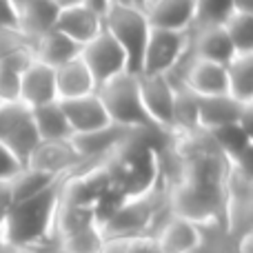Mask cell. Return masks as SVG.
<instances>
[{
  "mask_svg": "<svg viewBox=\"0 0 253 253\" xmlns=\"http://www.w3.org/2000/svg\"><path fill=\"white\" fill-rule=\"evenodd\" d=\"M245 114V105L236 100L233 96H209L198 98V120H200V131H211L224 125L240 123Z\"/></svg>",
  "mask_w": 253,
  "mask_h": 253,
  "instance_id": "obj_17",
  "label": "cell"
},
{
  "mask_svg": "<svg viewBox=\"0 0 253 253\" xmlns=\"http://www.w3.org/2000/svg\"><path fill=\"white\" fill-rule=\"evenodd\" d=\"M62 111L67 116V123L71 126L74 135H84V133H93V131L107 129L114 123L109 120L105 105H102L100 96L96 91L89 96H80V98H71V100H60Z\"/></svg>",
  "mask_w": 253,
  "mask_h": 253,
  "instance_id": "obj_12",
  "label": "cell"
},
{
  "mask_svg": "<svg viewBox=\"0 0 253 253\" xmlns=\"http://www.w3.org/2000/svg\"><path fill=\"white\" fill-rule=\"evenodd\" d=\"M111 2H129V0H111Z\"/></svg>",
  "mask_w": 253,
  "mask_h": 253,
  "instance_id": "obj_41",
  "label": "cell"
},
{
  "mask_svg": "<svg viewBox=\"0 0 253 253\" xmlns=\"http://www.w3.org/2000/svg\"><path fill=\"white\" fill-rule=\"evenodd\" d=\"M56 100V69L34 60L20 76V102L29 109H36Z\"/></svg>",
  "mask_w": 253,
  "mask_h": 253,
  "instance_id": "obj_14",
  "label": "cell"
},
{
  "mask_svg": "<svg viewBox=\"0 0 253 253\" xmlns=\"http://www.w3.org/2000/svg\"><path fill=\"white\" fill-rule=\"evenodd\" d=\"M25 167H34L44 173L67 178L78 169H83L84 165L71 140H58V142H40Z\"/></svg>",
  "mask_w": 253,
  "mask_h": 253,
  "instance_id": "obj_11",
  "label": "cell"
},
{
  "mask_svg": "<svg viewBox=\"0 0 253 253\" xmlns=\"http://www.w3.org/2000/svg\"><path fill=\"white\" fill-rule=\"evenodd\" d=\"M0 142L27 165L31 153L40 144V135L36 131L31 109L18 102H0Z\"/></svg>",
  "mask_w": 253,
  "mask_h": 253,
  "instance_id": "obj_5",
  "label": "cell"
},
{
  "mask_svg": "<svg viewBox=\"0 0 253 253\" xmlns=\"http://www.w3.org/2000/svg\"><path fill=\"white\" fill-rule=\"evenodd\" d=\"M18 13H20L18 29L29 42H34L56 27L60 7L56 0H29Z\"/></svg>",
  "mask_w": 253,
  "mask_h": 253,
  "instance_id": "obj_19",
  "label": "cell"
},
{
  "mask_svg": "<svg viewBox=\"0 0 253 253\" xmlns=\"http://www.w3.org/2000/svg\"><path fill=\"white\" fill-rule=\"evenodd\" d=\"M100 96L102 105H105L109 120L116 126H123L129 131H142V129H156L153 123L149 120L147 111H144L142 98H140L138 89V76L135 74H125L111 78L109 83L100 84L96 89Z\"/></svg>",
  "mask_w": 253,
  "mask_h": 253,
  "instance_id": "obj_4",
  "label": "cell"
},
{
  "mask_svg": "<svg viewBox=\"0 0 253 253\" xmlns=\"http://www.w3.org/2000/svg\"><path fill=\"white\" fill-rule=\"evenodd\" d=\"M123 245H125V253H162L153 236L131 238V240L123 242Z\"/></svg>",
  "mask_w": 253,
  "mask_h": 253,
  "instance_id": "obj_32",
  "label": "cell"
},
{
  "mask_svg": "<svg viewBox=\"0 0 253 253\" xmlns=\"http://www.w3.org/2000/svg\"><path fill=\"white\" fill-rule=\"evenodd\" d=\"M31 49H34V58L38 62L51 67V69H58V67L80 58V49L83 47L78 42H74L71 38H67L65 34L51 29L44 36H40L38 40H34Z\"/></svg>",
  "mask_w": 253,
  "mask_h": 253,
  "instance_id": "obj_18",
  "label": "cell"
},
{
  "mask_svg": "<svg viewBox=\"0 0 253 253\" xmlns=\"http://www.w3.org/2000/svg\"><path fill=\"white\" fill-rule=\"evenodd\" d=\"M169 211L178 218L202 227L207 233L211 229H222L231 211L229 187H211L189 180H178L167 191Z\"/></svg>",
  "mask_w": 253,
  "mask_h": 253,
  "instance_id": "obj_2",
  "label": "cell"
},
{
  "mask_svg": "<svg viewBox=\"0 0 253 253\" xmlns=\"http://www.w3.org/2000/svg\"><path fill=\"white\" fill-rule=\"evenodd\" d=\"M233 253H253V224L242 229L233 242Z\"/></svg>",
  "mask_w": 253,
  "mask_h": 253,
  "instance_id": "obj_35",
  "label": "cell"
},
{
  "mask_svg": "<svg viewBox=\"0 0 253 253\" xmlns=\"http://www.w3.org/2000/svg\"><path fill=\"white\" fill-rule=\"evenodd\" d=\"M207 135L211 138L213 147L218 149L229 162H233L251 144L242 123H233V125L218 126V129H211V131H207Z\"/></svg>",
  "mask_w": 253,
  "mask_h": 253,
  "instance_id": "obj_24",
  "label": "cell"
},
{
  "mask_svg": "<svg viewBox=\"0 0 253 253\" xmlns=\"http://www.w3.org/2000/svg\"><path fill=\"white\" fill-rule=\"evenodd\" d=\"M229 40H231L236 53H251L253 51V16L233 9L222 22Z\"/></svg>",
  "mask_w": 253,
  "mask_h": 253,
  "instance_id": "obj_25",
  "label": "cell"
},
{
  "mask_svg": "<svg viewBox=\"0 0 253 253\" xmlns=\"http://www.w3.org/2000/svg\"><path fill=\"white\" fill-rule=\"evenodd\" d=\"M189 51L191 58L218 65H229L236 56V49L222 25H193L189 29Z\"/></svg>",
  "mask_w": 253,
  "mask_h": 253,
  "instance_id": "obj_10",
  "label": "cell"
},
{
  "mask_svg": "<svg viewBox=\"0 0 253 253\" xmlns=\"http://www.w3.org/2000/svg\"><path fill=\"white\" fill-rule=\"evenodd\" d=\"M233 9L245 11V13H251L253 16V0H233Z\"/></svg>",
  "mask_w": 253,
  "mask_h": 253,
  "instance_id": "obj_36",
  "label": "cell"
},
{
  "mask_svg": "<svg viewBox=\"0 0 253 253\" xmlns=\"http://www.w3.org/2000/svg\"><path fill=\"white\" fill-rule=\"evenodd\" d=\"M162 253H200L207 245V231L184 218L169 213L153 233Z\"/></svg>",
  "mask_w": 253,
  "mask_h": 253,
  "instance_id": "obj_9",
  "label": "cell"
},
{
  "mask_svg": "<svg viewBox=\"0 0 253 253\" xmlns=\"http://www.w3.org/2000/svg\"><path fill=\"white\" fill-rule=\"evenodd\" d=\"M22 167L25 165L0 142V180H11Z\"/></svg>",
  "mask_w": 253,
  "mask_h": 253,
  "instance_id": "obj_31",
  "label": "cell"
},
{
  "mask_svg": "<svg viewBox=\"0 0 253 253\" xmlns=\"http://www.w3.org/2000/svg\"><path fill=\"white\" fill-rule=\"evenodd\" d=\"M56 2H58V7H71V4H83L84 2V0H56Z\"/></svg>",
  "mask_w": 253,
  "mask_h": 253,
  "instance_id": "obj_38",
  "label": "cell"
},
{
  "mask_svg": "<svg viewBox=\"0 0 253 253\" xmlns=\"http://www.w3.org/2000/svg\"><path fill=\"white\" fill-rule=\"evenodd\" d=\"M36 131L40 135V142H58V140H71V126L67 123V116L62 111L60 100L49 102V105L31 109Z\"/></svg>",
  "mask_w": 253,
  "mask_h": 253,
  "instance_id": "obj_21",
  "label": "cell"
},
{
  "mask_svg": "<svg viewBox=\"0 0 253 253\" xmlns=\"http://www.w3.org/2000/svg\"><path fill=\"white\" fill-rule=\"evenodd\" d=\"M58 242H60V253H102L107 247L100 227H89L84 231L58 238Z\"/></svg>",
  "mask_w": 253,
  "mask_h": 253,
  "instance_id": "obj_26",
  "label": "cell"
},
{
  "mask_svg": "<svg viewBox=\"0 0 253 253\" xmlns=\"http://www.w3.org/2000/svg\"><path fill=\"white\" fill-rule=\"evenodd\" d=\"M58 182H62V178L51 173H44L40 169H34V167H22L11 180V193H13V202L20 200H29L34 196H40V193L49 191L51 187H56Z\"/></svg>",
  "mask_w": 253,
  "mask_h": 253,
  "instance_id": "obj_23",
  "label": "cell"
},
{
  "mask_svg": "<svg viewBox=\"0 0 253 253\" xmlns=\"http://www.w3.org/2000/svg\"><path fill=\"white\" fill-rule=\"evenodd\" d=\"M189 51V31L151 29L142 56L140 74L171 76Z\"/></svg>",
  "mask_w": 253,
  "mask_h": 253,
  "instance_id": "obj_6",
  "label": "cell"
},
{
  "mask_svg": "<svg viewBox=\"0 0 253 253\" xmlns=\"http://www.w3.org/2000/svg\"><path fill=\"white\" fill-rule=\"evenodd\" d=\"M20 13L11 0H0V31L2 29H18Z\"/></svg>",
  "mask_w": 253,
  "mask_h": 253,
  "instance_id": "obj_33",
  "label": "cell"
},
{
  "mask_svg": "<svg viewBox=\"0 0 253 253\" xmlns=\"http://www.w3.org/2000/svg\"><path fill=\"white\" fill-rule=\"evenodd\" d=\"M20 100V74L0 67V102Z\"/></svg>",
  "mask_w": 253,
  "mask_h": 253,
  "instance_id": "obj_29",
  "label": "cell"
},
{
  "mask_svg": "<svg viewBox=\"0 0 253 253\" xmlns=\"http://www.w3.org/2000/svg\"><path fill=\"white\" fill-rule=\"evenodd\" d=\"M129 2L133 4V7H138V9H142V11H144V9H147L149 4L153 2V0H129Z\"/></svg>",
  "mask_w": 253,
  "mask_h": 253,
  "instance_id": "obj_37",
  "label": "cell"
},
{
  "mask_svg": "<svg viewBox=\"0 0 253 253\" xmlns=\"http://www.w3.org/2000/svg\"><path fill=\"white\" fill-rule=\"evenodd\" d=\"M231 175L247 187H253V142L231 162Z\"/></svg>",
  "mask_w": 253,
  "mask_h": 253,
  "instance_id": "obj_28",
  "label": "cell"
},
{
  "mask_svg": "<svg viewBox=\"0 0 253 253\" xmlns=\"http://www.w3.org/2000/svg\"><path fill=\"white\" fill-rule=\"evenodd\" d=\"M56 31L65 34L80 47L87 44L91 38H96L105 25H102V16L89 9L87 4H71V7H62L56 20Z\"/></svg>",
  "mask_w": 253,
  "mask_h": 253,
  "instance_id": "obj_16",
  "label": "cell"
},
{
  "mask_svg": "<svg viewBox=\"0 0 253 253\" xmlns=\"http://www.w3.org/2000/svg\"><path fill=\"white\" fill-rule=\"evenodd\" d=\"M102 25L125 51L126 71L138 76L142 69L144 47H147L149 31H151L144 11L133 7L131 2H111L102 16Z\"/></svg>",
  "mask_w": 253,
  "mask_h": 253,
  "instance_id": "obj_3",
  "label": "cell"
},
{
  "mask_svg": "<svg viewBox=\"0 0 253 253\" xmlns=\"http://www.w3.org/2000/svg\"><path fill=\"white\" fill-rule=\"evenodd\" d=\"M11 2H13V4H16V9H18V11H20V9H22V7H25V4H27V2H29V0H11Z\"/></svg>",
  "mask_w": 253,
  "mask_h": 253,
  "instance_id": "obj_40",
  "label": "cell"
},
{
  "mask_svg": "<svg viewBox=\"0 0 253 253\" xmlns=\"http://www.w3.org/2000/svg\"><path fill=\"white\" fill-rule=\"evenodd\" d=\"M233 11V0H196V25H222Z\"/></svg>",
  "mask_w": 253,
  "mask_h": 253,
  "instance_id": "obj_27",
  "label": "cell"
},
{
  "mask_svg": "<svg viewBox=\"0 0 253 253\" xmlns=\"http://www.w3.org/2000/svg\"><path fill=\"white\" fill-rule=\"evenodd\" d=\"M0 253H16V251H13V249H11V247H9V245H7V242H4V240H2V236H0Z\"/></svg>",
  "mask_w": 253,
  "mask_h": 253,
  "instance_id": "obj_39",
  "label": "cell"
},
{
  "mask_svg": "<svg viewBox=\"0 0 253 253\" xmlns=\"http://www.w3.org/2000/svg\"><path fill=\"white\" fill-rule=\"evenodd\" d=\"M56 91L58 100H71V98L89 96L96 91V83L80 58L56 69Z\"/></svg>",
  "mask_w": 253,
  "mask_h": 253,
  "instance_id": "obj_20",
  "label": "cell"
},
{
  "mask_svg": "<svg viewBox=\"0 0 253 253\" xmlns=\"http://www.w3.org/2000/svg\"><path fill=\"white\" fill-rule=\"evenodd\" d=\"M229 74V96H233L240 105L253 102V51L236 53L227 65Z\"/></svg>",
  "mask_w": 253,
  "mask_h": 253,
  "instance_id": "obj_22",
  "label": "cell"
},
{
  "mask_svg": "<svg viewBox=\"0 0 253 253\" xmlns=\"http://www.w3.org/2000/svg\"><path fill=\"white\" fill-rule=\"evenodd\" d=\"M11 207H13L11 184H9V180H0V227H2L4 218L9 215Z\"/></svg>",
  "mask_w": 253,
  "mask_h": 253,
  "instance_id": "obj_34",
  "label": "cell"
},
{
  "mask_svg": "<svg viewBox=\"0 0 253 253\" xmlns=\"http://www.w3.org/2000/svg\"><path fill=\"white\" fill-rule=\"evenodd\" d=\"M65 180V178H62ZM60 184L29 200L13 202L0 227V236L16 253H31L56 240V213L60 205Z\"/></svg>",
  "mask_w": 253,
  "mask_h": 253,
  "instance_id": "obj_1",
  "label": "cell"
},
{
  "mask_svg": "<svg viewBox=\"0 0 253 253\" xmlns=\"http://www.w3.org/2000/svg\"><path fill=\"white\" fill-rule=\"evenodd\" d=\"M31 44L25 36L20 34V29H2L0 31V60L9 56V53L18 51V49Z\"/></svg>",
  "mask_w": 253,
  "mask_h": 253,
  "instance_id": "obj_30",
  "label": "cell"
},
{
  "mask_svg": "<svg viewBox=\"0 0 253 253\" xmlns=\"http://www.w3.org/2000/svg\"><path fill=\"white\" fill-rule=\"evenodd\" d=\"M138 89L142 98L144 111L153 126L165 133L173 129V107H175V89L178 84L169 76H149L138 74Z\"/></svg>",
  "mask_w": 253,
  "mask_h": 253,
  "instance_id": "obj_8",
  "label": "cell"
},
{
  "mask_svg": "<svg viewBox=\"0 0 253 253\" xmlns=\"http://www.w3.org/2000/svg\"><path fill=\"white\" fill-rule=\"evenodd\" d=\"M80 60L89 69L96 89L100 84L109 83L111 78L126 71V56L120 49V44L114 40V36L107 29H102L96 38H91L80 49Z\"/></svg>",
  "mask_w": 253,
  "mask_h": 253,
  "instance_id": "obj_7",
  "label": "cell"
},
{
  "mask_svg": "<svg viewBox=\"0 0 253 253\" xmlns=\"http://www.w3.org/2000/svg\"><path fill=\"white\" fill-rule=\"evenodd\" d=\"M180 84L187 87L191 93H196L198 98L224 96V93H229L227 65H218V62L191 58L189 67L184 69L182 83Z\"/></svg>",
  "mask_w": 253,
  "mask_h": 253,
  "instance_id": "obj_13",
  "label": "cell"
},
{
  "mask_svg": "<svg viewBox=\"0 0 253 253\" xmlns=\"http://www.w3.org/2000/svg\"><path fill=\"white\" fill-rule=\"evenodd\" d=\"M144 16L151 29L189 31L196 25V0H153Z\"/></svg>",
  "mask_w": 253,
  "mask_h": 253,
  "instance_id": "obj_15",
  "label": "cell"
}]
</instances>
